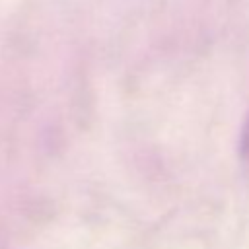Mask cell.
<instances>
[{
    "mask_svg": "<svg viewBox=\"0 0 249 249\" xmlns=\"http://www.w3.org/2000/svg\"><path fill=\"white\" fill-rule=\"evenodd\" d=\"M241 156L249 161V115H247V119H245V123H243V130H241Z\"/></svg>",
    "mask_w": 249,
    "mask_h": 249,
    "instance_id": "1",
    "label": "cell"
}]
</instances>
